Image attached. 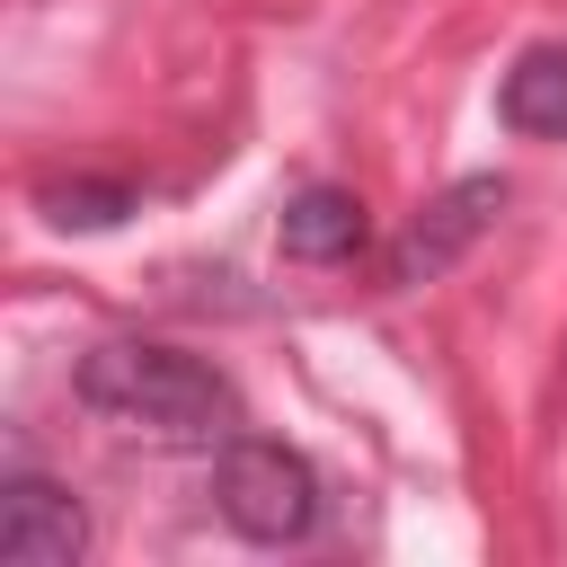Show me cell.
Returning <instances> with one entry per match:
<instances>
[{
	"mask_svg": "<svg viewBox=\"0 0 567 567\" xmlns=\"http://www.w3.org/2000/svg\"><path fill=\"white\" fill-rule=\"evenodd\" d=\"M80 408L124 425V434H151V443H213L230 425V381L177 346H151V337H106L80 354L71 372Z\"/></svg>",
	"mask_w": 567,
	"mask_h": 567,
	"instance_id": "cell-1",
	"label": "cell"
},
{
	"mask_svg": "<svg viewBox=\"0 0 567 567\" xmlns=\"http://www.w3.org/2000/svg\"><path fill=\"white\" fill-rule=\"evenodd\" d=\"M213 496H221V523H230L239 540H266V549H284V540H301V532L319 523V478H310V461L284 452V443H266V434L221 443Z\"/></svg>",
	"mask_w": 567,
	"mask_h": 567,
	"instance_id": "cell-2",
	"label": "cell"
},
{
	"mask_svg": "<svg viewBox=\"0 0 567 567\" xmlns=\"http://www.w3.org/2000/svg\"><path fill=\"white\" fill-rule=\"evenodd\" d=\"M496 213H505V177H461V186H443V195L408 221V239L390 248V284H434Z\"/></svg>",
	"mask_w": 567,
	"mask_h": 567,
	"instance_id": "cell-3",
	"label": "cell"
},
{
	"mask_svg": "<svg viewBox=\"0 0 567 567\" xmlns=\"http://www.w3.org/2000/svg\"><path fill=\"white\" fill-rule=\"evenodd\" d=\"M80 549H89V514L71 487H53V478L0 487V558L9 567H80Z\"/></svg>",
	"mask_w": 567,
	"mask_h": 567,
	"instance_id": "cell-4",
	"label": "cell"
},
{
	"mask_svg": "<svg viewBox=\"0 0 567 567\" xmlns=\"http://www.w3.org/2000/svg\"><path fill=\"white\" fill-rule=\"evenodd\" d=\"M363 239H372V221H363V195H346V186H301L284 204V257H301V266H346Z\"/></svg>",
	"mask_w": 567,
	"mask_h": 567,
	"instance_id": "cell-5",
	"label": "cell"
},
{
	"mask_svg": "<svg viewBox=\"0 0 567 567\" xmlns=\"http://www.w3.org/2000/svg\"><path fill=\"white\" fill-rule=\"evenodd\" d=\"M496 115L532 142H567V44H532L505 89H496Z\"/></svg>",
	"mask_w": 567,
	"mask_h": 567,
	"instance_id": "cell-6",
	"label": "cell"
},
{
	"mask_svg": "<svg viewBox=\"0 0 567 567\" xmlns=\"http://www.w3.org/2000/svg\"><path fill=\"white\" fill-rule=\"evenodd\" d=\"M44 213H53L62 230H115V221L133 213V186H97V177H80V186H44Z\"/></svg>",
	"mask_w": 567,
	"mask_h": 567,
	"instance_id": "cell-7",
	"label": "cell"
}]
</instances>
